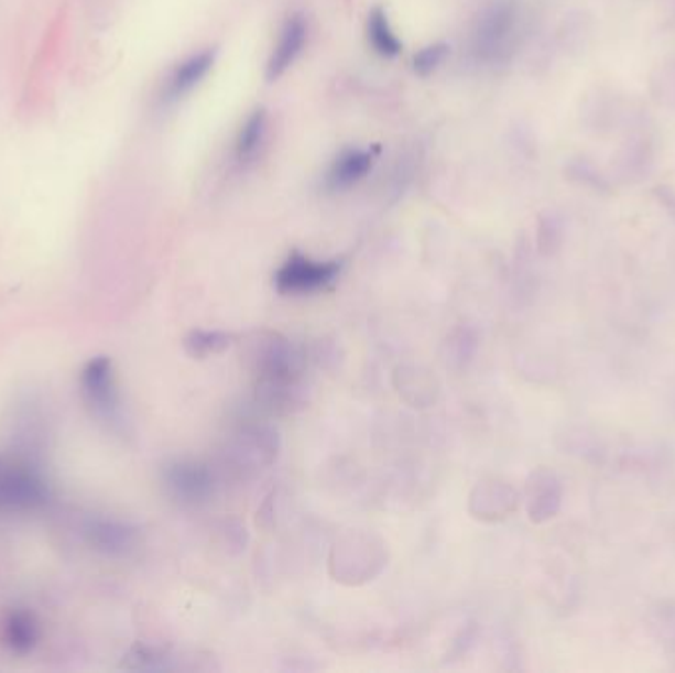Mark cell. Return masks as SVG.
<instances>
[{
	"label": "cell",
	"instance_id": "cell-6",
	"mask_svg": "<svg viewBox=\"0 0 675 673\" xmlns=\"http://www.w3.org/2000/svg\"><path fill=\"white\" fill-rule=\"evenodd\" d=\"M84 538L91 550L107 557H127L141 543V530L113 518H91L84 525Z\"/></svg>",
	"mask_w": 675,
	"mask_h": 673
},
{
	"label": "cell",
	"instance_id": "cell-9",
	"mask_svg": "<svg viewBox=\"0 0 675 673\" xmlns=\"http://www.w3.org/2000/svg\"><path fill=\"white\" fill-rule=\"evenodd\" d=\"M520 493L510 484H480L472 493V513L486 522H500L518 510Z\"/></svg>",
	"mask_w": 675,
	"mask_h": 673
},
{
	"label": "cell",
	"instance_id": "cell-5",
	"mask_svg": "<svg viewBox=\"0 0 675 673\" xmlns=\"http://www.w3.org/2000/svg\"><path fill=\"white\" fill-rule=\"evenodd\" d=\"M162 482L172 500L198 506L206 502L214 490V476L206 466L194 460H176L164 468Z\"/></svg>",
	"mask_w": 675,
	"mask_h": 673
},
{
	"label": "cell",
	"instance_id": "cell-13",
	"mask_svg": "<svg viewBox=\"0 0 675 673\" xmlns=\"http://www.w3.org/2000/svg\"><path fill=\"white\" fill-rule=\"evenodd\" d=\"M647 630L667 660L675 665V600H662L650 610Z\"/></svg>",
	"mask_w": 675,
	"mask_h": 673
},
{
	"label": "cell",
	"instance_id": "cell-7",
	"mask_svg": "<svg viewBox=\"0 0 675 673\" xmlns=\"http://www.w3.org/2000/svg\"><path fill=\"white\" fill-rule=\"evenodd\" d=\"M563 482L552 468H535L525 482V512L533 523L552 522L562 512Z\"/></svg>",
	"mask_w": 675,
	"mask_h": 673
},
{
	"label": "cell",
	"instance_id": "cell-3",
	"mask_svg": "<svg viewBox=\"0 0 675 673\" xmlns=\"http://www.w3.org/2000/svg\"><path fill=\"white\" fill-rule=\"evenodd\" d=\"M50 484L30 466L0 468V512H26L48 503Z\"/></svg>",
	"mask_w": 675,
	"mask_h": 673
},
{
	"label": "cell",
	"instance_id": "cell-4",
	"mask_svg": "<svg viewBox=\"0 0 675 673\" xmlns=\"http://www.w3.org/2000/svg\"><path fill=\"white\" fill-rule=\"evenodd\" d=\"M340 275V263L313 261L305 256H293L276 271L275 286L281 294H311L333 285Z\"/></svg>",
	"mask_w": 675,
	"mask_h": 673
},
{
	"label": "cell",
	"instance_id": "cell-18",
	"mask_svg": "<svg viewBox=\"0 0 675 673\" xmlns=\"http://www.w3.org/2000/svg\"><path fill=\"white\" fill-rule=\"evenodd\" d=\"M567 174H569V178L575 182H579L580 186H587L590 191L595 192H610L609 182L605 181L602 176H600L597 169L587 161H575L569 164V169H567Z\"/></svg>",
	"mask_w": 675,
	"mask_h": 673
},
{
	"label": "cell",
	"instance_id": "cell-8",
	"mask_svg": "<svg viewBox=\"0 0 675 673\" xmlns=\"http://www.w3.org/2000/svg\"><path fill=\"white\" fill-rule=\"evenodd\" d=\"M40 622L29 608H12L0 620V640L12 654L26 655L39 645Z\"/></svg>",
	"mask_w": 675,
	"mask_h": 673
},
{
	"label": "cell",
	"instance_id": "cell-10",
	"mask_svg": "<svg viewBox=\"0 0 675 673\" xmlns=\"http://www.w3.org/2000/svg\"><path fill=\"white\" fill-rule=\"evenodd\" d=\"M305 44V20L301 17L286 20L275 50H273V54L269 57V64H266V79L276 82L279 77L285 76L286 69L295 64L296 57L301 56Z\"/></svg>",
	"mask_w": 675,
	"mask_h": 673
},
{
	"label": "cell",
	"instance_id": "cell-12",
	"mask_svg": "<svg viewBox=\"0 0 675 673\" xmlns=\"http://www.w3.org/2000/svg\"><path fill=\"white\" fill-rule=\"evenodd\" d=\"M373 156L368 151H346L338 156L328 172V188L330 191H346L353 184L362 181L363 176L371 171Z\"/></svg>",
	"mask_w": 675,
	"mask_h": 673
},
{
	"label": "cell",
	"instance_id": "cell-1",
	"mask_svg": "<svg viewBox=\"0 0 675 673\" xmlns=\"http://www.w3.org/2000/svg\"><path fill=\"white\" fill-rule=\"evenodd\" d=\"M79 391L87 408L111 427L121 423V393L111 358L96 356L79 371Z\"/></svg>",
	"mask_w": 675,
	"mask_h": 673
},
{
	"label": "cell",
	"instance_id": "cell-19",
	"mask_svg": "<svg viewBox=\"0 0 675 673\" xmlns=\"http://www.w3.org/2000/svg\"><path fill=\"white\" fill-rule=\"evenodd\" d=\"M166 654L156 648L146 645H134L133 650L127 654V667L133 670H161L164 667Z\"/></svg>",
	"mask_w": 675,
	"mask_h": 673
},
{
	"label": "cell",
	"instance_id": "cell-21",
	"mask_svg": "<svg viewBox=\"0 0 675 673\" xmlns=\"http://www.w3.org/2000/svg\"><path fill=\"white\" fill-rule=\"evenodd\" d=\"M447 56V46L437 44V46H428V48L421 50L417 56H415V69H417L421 76H428L431 72H435L440 62Z\"/></svg>",
	"mask_w": 675,
	"mask_h": 673
},
{
	"label": "cell",
	"instance_id": "cell-15",
	"mask_svg": "<svg viewBox=\"0 0 675 673\" xmlns=\"http://www.w3.org/2000/svg\"><path fill=\"white\" fill-rule=\"evenodd\" d=\"M266 113L263 109H258L255 113L249 115L248 121L241 127L236 141V156L239 162H248L258 154L259 146L265 141Z\"/></svg>",
	"mask_w": 675,
	"mask_h": 673
},
{
	"label": "cell",
	"instance_id": "cell-20",
	"mask_svg": "<svg viewBox=\"0 0 675 673\" xmlns=\"http://www.w3.org/2000/svg\"><path fill=\"white\" fill-rule=\"evenodd\" d=\"M563 243V226L557 218L542 219V228H540V251L543 256H553Z\"/></svg>",
	"mask_w": 675,
	"mask_h": 673
},
{
	"label": "cell",
	"instance_id": "cell-11",
	"mask_svg": "<svg viewBox=\"0 0 675 673\" xmlns=\"http://www.w3.org/2000/svg\"><path fill=\"white\" fill-rule=\"evenodd\" d=\"M236 453L243 463L255 466L271 465L279 453V436L269 427L243 428Z\"/></svg>",
	"mask_w": 675,
	"mask_h": 673
},
{
	"label": "cell",
	"instance_id": "cell-22",
	"mask_svg": "<svg viewBox=\"0 0 675 673\" xmlns=\"http://www.w3.org/2000/svg\"><path fill=\"white\" fill-rule=\"evenodd\" d=\"M654 196H656L657 202H660V206L666 209L667 214H669V218L674 219L675 224L674 188H669V186H656V188H654Z\"/></svg>",
	"mask_w": 675,
	"mask_h": 673
},
{
	"label": "cell",
	"instance_id": "cell-14",
	"mask_svg": "<svg viewBox=\"0 0 675 673\" xmlns=\"http://www.w3.org/2000/svg\"><path fill=\"white\" fill-rule=\"evenodd\" d=\"M216 62V52L214 50H204L200 54L186 59L176 74L172 77L171 91L172 96H184L190 89L198 86L204 77L208 76L209 69Z\"/></svg>",
	"mask_w": 675,
	"mask_h": 673
},
{
	"label": "cell",
	"instance_id": "cell-16",
	"mask_svg": "<svg viewBox=\"0 0 675 673\" xmlns=\"http://www.w3.org/2000/svg\"><path fill=\"white\" fill-rule=\"evenodd\" d=\"M368 36L371 46L383 57H395L401 52V42L391 30L388 14L381 9L371 10L368 19Z\"/></svg>",
	"mask_w": 675,
	"mask_h": 673
},
{
	"label": "cell",
	"instance_id": "cell-2",
	"mask_svg": "<svg viewBox=\"0 0 675 673\" xmlns=\"http://www.w3.org/2000/svg\"><path fill=\"white\" fill-rule=\"evenodd\" d=\"M515 22H518L515 4L508 0H498L494 4H490L480 14L476 24L475 39H472L476 56L486 62L504 56L514 39Z\"/></svg>",
	"mask_w": 675,
	"mask_h": 673
},
{
	"label": "cell",
	"instance_id": "cell-17",
	"mask_svg": "<svg viewBox=\"0 0 675 673\" xmlns=\"http://www.w3.org/2000/svg\"><path fill=\"white\" fill-rule=\"evenodd\" d=\"M233 336L231 334L209 333V330H192L186 338H184V350L196 360H206L209 356H216L221 351L228 350L231 346Z\"/></svg>",
	"mask_w": 675,
	"mask_h": 673
}]
</instances>
